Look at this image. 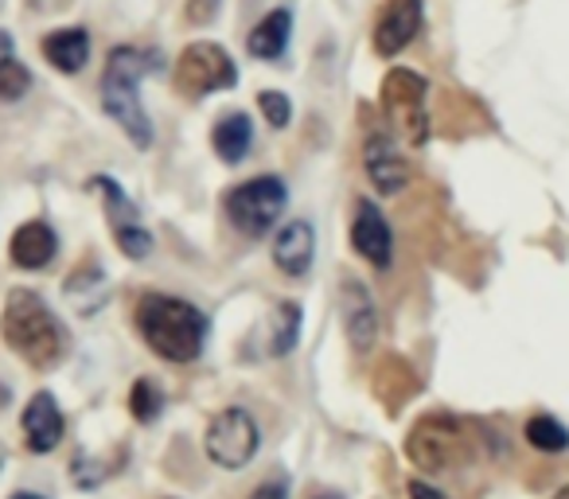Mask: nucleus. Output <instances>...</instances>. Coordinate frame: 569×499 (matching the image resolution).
<instances>
[{
	"label": "nucleus",
	"mask_w": 569,
	"mask_h": 499,
	"mask_svg": "<svg viewBox=\"0 0 569 499\" xmlns=\"http://www.w3.org/2000/svg\"><path fill=\"white\" fill-rule=\"evenodd\" d=\"M137 332L149 343L152 356H160L164 363H196L207 348L211 336V320L207 312H199L191 301L172 293H144L137 301Z\"/></svg>",
	"instance_id": "1"
},
{
	"label": "nucleus",
	"mask_w": 569,
	"mask_h": 499,
	"mask_svg": "<svg viewBox=\"0 0 569 499\" xmlns=\"http://www.w3.org/2000/svg\"><path fill=\"white\" fill-rule=\"evenodd\" d=\"M0 336L36 371H56L71 351V336H67L63 320L51 312V305L32 289H12L4 297V312H0Z\"/></svg>",
	"instance_id": "2"
},
{
	"label": "nucleus",
	"mask_w": 569,
	"mask_h": 499,
	"mask_svg": "<svg viewBox=\"0 0 569 499\" xmlns=\"http://www.w3.org/2000/svg\"><path fill=\"white\" fill-rule=\"evenodd\" d=\"M157 67H160L157 51L129 48V43L113 48L102 67V110L118 121L121 133H126L137 149H149L152 144V121L141 102V82L149 79Z\"/></svg>",
	"instance_id": "3"
},
{
	"label": "nucleus",
	"mask_w": 569,
	"mask_h": 499,
	"mask_svg": "<svg viewBox=\"0 0 569 499\" xmlns=\"http://www.w3.org/2000/svg\"><path fill=\"white\" fill-rule=\"evenodd\" d=\"M472 452V437L468 426L452 413H426L413 421L410 437H406V457L421 472H449V468L465 465Z\"/></svg>",
	"instance_id": "4"
},
{
	"label": "nucleus",
	"mask_w": 569,
	"mask_h": 499,
	"mask_svg": "<svg viewBox=\"0 0 569 499\" xmlns=\"http://www.w3.org/2000/svg\"><path fill=\"white\" fill-rule=\"evenodd\" d=\"M284 203H289V188L277 176H253V180H242L227 191L222 199V211H227V222L246 238H261L281 222Z\"/></svg>",
	"instance_id": "5"
},
{
	"label": "nucleus",
	"mask_w": 569,
	"mask_h": 499,
	"mask_svg": "<svg viewBox=\"0 0 569 499\" xmlns=\"http://www.w3.org/2000/svg\"><path fill=\"white\" fill-rule=\"evenodd\" d=\"M382 113L387 126H395V133L410 144H426L433 137L429 126V82L410 67H395L382 79Z\"/></svg>",
	"instance_id": "6"
},
{
	"label": "nucleus",
	"mask_w": 569,
	"mask_h": 499,
	"mask_svg": "<svg viewBox=\"0 0 569 499\" xmlns=\"http://www.w3.org/2000/svg\"><path fill=\"white\" fill-rule=\"evenodd\" d=\"M258 445H261V429L253 421V413L242 410V406H227V410L214 413L203 437V449L211 457V465L227 468V472H242L253 460V452H258Z\"/></svg>",
	"instance_id": "7"
},
{
	"label": "nucleus",
	"mask_w": 569,
	"mask_h": 499,
	"mask_svg": "<svg viewBox=\"0 0 569 499\" xmlns=\"http://www.w3.org/2000/svg\"><path fill=\"white\" fill-rule=\"evenodd\" d=\"M176 90L188 98H207L219 94V90H230L238 82V67L219 43L211 40H196L180 51L176 59Z\"/></svg>",
	"instance_id": "8"
},
{
	"label": "nucleus",
	"mask_w": 569,
	"mask_h": 499,
	"mask_svg": "<svg viewBox=\"0 0 569 499\" xmlns=\"http://www.w3.org/2000/svg\"><path fill=\"white\" fill-rule=\"evenodd\" d=\"M90 188L102 196V211H106V222H110V234L118 242V250L133 262H144L152 255V234L141 219V207L121 191V183L113 176H94Z\"/></svg>",
	"instance_id": "9"
},
{
	"label": "nucleus",
	"mask_w": 569,
	"mask_h": 499,
	"mask_svg": "<svg viewBox=\"0 0 569 499\" xmlns=\"http://www.w3.org/2000/svg\"><path fill=\"white\" fill-rule=\"evenodd\" d=\"M363 172L379 196H398L410 183V160L390 129H371L363 141Z\"/></svg>",
	"instance_id": "10"
},
{
	"label": "nucleus",
	"mask_w": 569,
	"mask_h": 499,
	"mask_svg": "<svg viewBox=\"0 0 569 499\" xmlns=\"http://www.w3.org/2000/svg\"><path fill=\"white\" fill-rule=\"evenodd\" d=\"M421 24H426V9L421 0H387L375 20V51L382 59H395L418 40Z\"/></svg>",
	"instance_id": "11"
},
{
	"label": "nucleus",
	"mask_w": 569,
	"mask_h": 499,
	"mask_svg": "<svg viewBox=\"0 0 569 499\" xmlns=\"http://www.w3.org/2000/svg\"><path fill=\"white\" fill-rule=\"evenodd\" d=\"M351 246L363 262H371L375 270H390L395 262V230H390L387 214L379 211V203L359 199L356 219H351Z\"/></svg>",
	"instance_id": "12"
},
{
	"label": "nucleus",
	"mask_w": 569,
	"mask_h": 499,
	"mask_svg": "<svg viewBox=\"0 0 569 499\" xmlns=\"http://www.w3.org/2000/svg\"><path fill=\"white\" fill-rule=\"evenodd\" d=\"M20 429H24L28 452H36V457H48V452H56L63 445L67 421L51 390H40V395L28 398L24 413H20Z\"/></svg>",
	"instance_id": "13"
},
{
	"label": "nucleus",
	"mask_w": 569,
	"mask_h": 499,
	"mask_svg": "<svg viewBox=\"0 0 569 499\" xmlns=\"http://www.w3.org/2000/svg\"><path fill=\"white\" fill-rule=\"evenodd\" d=\"M340 297H343V328H348L351 348L359 356H367L375 348V340H379V305H375V297L367 293V286L359 278L343 281Z\"/></svg>",
	"instance_id": "14"
},
{
	"label": "nucleus",
	"mask_w": 569,
	"mask_h": 499,
	"mask_svg": "<svg viewBox=\"0 0 569 499\" xmlns=\"http://www.w3.org/2000/svg\"><path fill=\"white\" fill-rule=\"evenodd\" d=\"M56 255H59V234H56V227H51V222L28 219V222H20V227L12 230L9 258H12V266H17V270H28V273L48 270V266L56 262Z\"/></svg>",
	"instance_id": "15"
},
{
	"label": "nucleus",
	"mask_w": 569,
	"mask_h": 499,
	"mask_svg": "<svg viewBox=\"0 0 569 499\" xmlns=\"http://www.w3.org/2000/svg\"><path fill=\"white\" fill-rule=\"evenodd\" d=\"M312 258H317V230H312L309 219H293L284 222L273 238V266L284 273V278H309Z\"/></svg>",
	"instance_id": "16"
},
{
	"label": "nucleus",
	"mask_w": 569,
	"mask_h": 499,
	"mask_svg": "<svg viewBox=\"0 0 569 499\" xmlns=\"http://www.w3.org/2000/svg\"><path fill=\"white\" fill-rule=\"evenodd\" d=\"M289 36H293V12L289 9H273L253 24V32L246 36V51L253 59H266V63H277L289 48Z\"/></svg>",
	"instance_id": "17"
},
{
	"label": "nucleus",
	"mask_w": 569,
	"mask_h": 499,
	"mask_svg": "<svg viewBox=\"0 0 569 499\" xmlns=\"http://www.w3.org/2000/svg\"><path fill=\"white\" fill-rule=\"evenodd\" d=\"M43 59H48L56 71L79 74L90 63V36L87 28H56V32L43 36Z\"/></svg>",
	"instance_id": "18"
},
{
	"label": "nucleus",
	"mask_w": 569,
	"mask_h": 499,
	"mask_svg": "<svg viewBox=\"0 0 569 499\" xmlns=\"http://www.w3.org/2000/svg\"><path fill=\"white\" fill-rule=\"evenodd\" d=\"M211 144L214 152H219V160H227V164H238V160L250 157L253 149V121L246 118V113H222L219 121H214L211 129Z\"/></svg>",
	"instance_id": "19"
},
{
	"label": "nucleus",
	"mask_w": 569,
	"mask_h": 499,
	"mask_svg": "<svg viewBox=\"0 0 569 499\" xmlns=\"http://www.w3.org/2000/svg\"><path fill=\"white\" fill-rule=\"evenodd\" d=\"M63 293H67V301H71L74 309L82 312V317H90V312H94L98 305L106 301V273L98 270L94 262L79 266V270H74L71 278H67Z\"/></svg>",
	"instance_id": "20"
},
{
	"label": "nucleus",
	"mask_w": 569,
	"mask_h": 499,
	"mask_svg": "<svg viewBox=\"0 0 569 499\" xmlns=\"http://www.w3.org/2000/svg\"><path fill=\"white\" fill-rule=\"evenodd\" d=\"M301 340V305L284 301L273 312V336H269V356H289Z\"/></svg>",
	"instance_id": "21"
},
{
	"label": "nucleus",
	"mask_w": 569,
	"mask_h": 499,
	"mask_svg": "<svg viewBox=\"0 0 569 499\" xmlns=\"http://www.w3.org/2000/svg\"><path fill=\"white\" fill-rule=\"evenodd\" d=\"M522 433H527L530 449H538V452H566L569 449V429L561 426L553 413H535Z\"/></svg>",
	"instance_id": "22"
},
{
	"label": "nucleus",
	"mask_w": 569,
	"mask_h": 499,
	"mask_svg": "<svg viewBox=\"0 0 569 499\" xmlns=\"http://www.w3.org/2000/svg\"><path fill=\"white\" fill-rule=\"evenodd\" d=\"M160 410H164V390L152 379H137L133 387H129V413H133L141 426H152V421L160 418Z\"/></svg>",
	"instance_id": "23"
},
{
	"label": "nucleus",
	"mask_w": 569,
	"mask_h": 499,
	"mask_svg": "<svg viewBox=\"0 0 569 499\" xmlns=\"http://www.w3.org/2000/svg\"><path fill=\"white\" fill-rule=\"evenodd\" d=\"M32 90V71L17 56L0 63V102H20Z\"/></svg>",
	"instance_id": "24"
},
{
	"label": "nucleus",
	"mask_w": 569,
	"mask_h": 499,
	"mask_svg": "<svg viewBox=\"0 0 569 499\" xmlns=\"http://www.w3.org/2000/svg\"><path fill=\"white\" fill-rule=\"evenodd\" d=\"M258 110H261V118H266L273 129H284L289 121H293V102H289L281 90H261V94H258Z\"/></svg>",
	"instance_id": "25"
},
{
	"label": "nucleus",
	"mask_w": 569,
	"mask_h": 499,
	"mask_svg": "<svg viewBox=\"0 0 569 499\" xmlns=\"http://www.w3.org/2000/svg\"><path fill=\"white\" fill-rule=\"evenodd\" d=\"M250 499H289V488L281 480H266L250 491Z\"/></svg>",
	"instance_id": "26"
},
{
	"label": "nucleus",
	"mask_w": 569,
	"mask_h": 499,
	"mask_svg": "<svg viewBox=\"0 0 569 499\" xmlns=\"http://www.w3.org/2000/svg\"><path fill=\"white\" fill-rule=\"evenodd\" d=\"M406 491H410V499H449L441 488H433V483H426V480H410Z\"/></svg>",
	"instance_id": "27"
},
{
	"label": "nucleus",
	"mask_w": 569,
	"mask_h": 499,
	"mask_svg": "<svg viewBox=\"0 0 569 499\" xmlns=\"http://www.w3.org/2000/svg\"><path fill=\"white\" fill-rule=\"evenodd\" d=\"M214 9H219V0H196V4H188V17L203 24V20L214 17Z\"/></svg>",
	"instance_id": "28"
},
{
	"label": "nucleus",
	"mask_w": 569,
	"mask_h": 499,
	"mask_svg": "<svg viewBox=\"0 0 569 499\" xmlns=\"http://www.w3.org/2000/svg\"><path fill=\"white\" fill-rule=\"evenodd\" d=\"M17 56V40H12V32H4V28H0V63H4V59H12Z\"/></svg>",
	"instance_id": "29"
},
{
	"label": "nucleus",
	"mask_w": 569,
	"mask_h": 499,
	"mask_svg": "<svg viewBox=\"0 0 569 499\" xmlns=\"http://www.w3.org/2000/svg\"><path fill=\"white\" fill-rule=\"evenodd\" d=\"M12 499H48V496H40V491H17Z\"/></svg>",
	"instance_id": "30"
},
{
	"label": "nucleus",
	"mask_w": 569,
	"mask_h": 499,
	"mask_svg": "<svg viewBox=\"0 0 569 499\" xmlns=\"http://www.w3.org/2000/svg\"><path fill=\"white\" fill-rule=\"evenodd\" d=\"M550 499H569V483H566V488H558V491H553Z\"/></svg>",
	"instance_id": "31"
},
{
	"label": "nucleus",
	"mask_w": 569,
	"mask_h": 499,
	"mask_svg": "<svg viewBox=\"0 0 569 499\" xmlns=\"http://www.w3.org/2000/svg\"><path fill=\"white\" fill-rule=\"evenodd\" d=\"M4 460H9V452H4V445H0V468H4Z\"/></svg>",
	"instance_id": "32"
},
{
	"label": "nucleus",
	"mask_w": 569,
	"mask_h": 499,
	"mask_svg": "<svg viewBox=\"0 0 569 499\" xmlns=\"http://www.w3.org/2000/svg\"><path fill=\"white\" fill-rule=\"evenodd\" d=\"M317 499H340V496H317Z\"/></svg>",
	"instance_id": "33"
}]
</instances>
